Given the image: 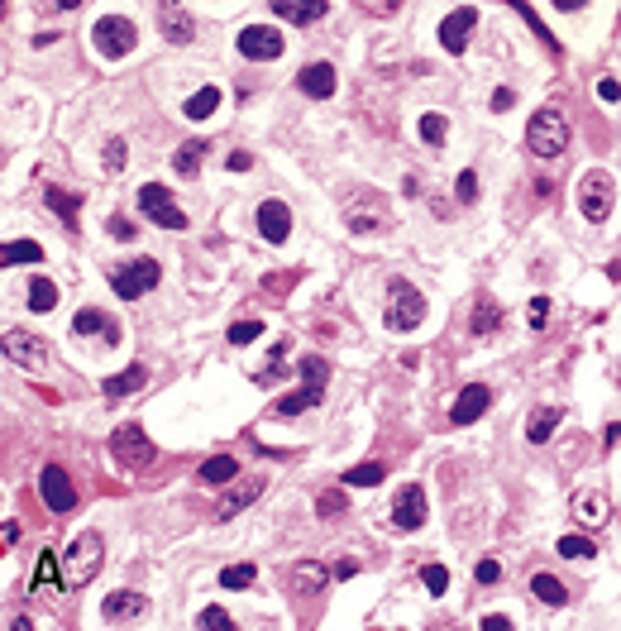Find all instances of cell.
Returning <instances> with one entry per match:
<instances>
[{
  "mask_svg": "<svg viewBox=\"0 0 621 631\" xmlns=\"http://www.w3.org/2000/svg\"><path fill=\"white\" fill-rule=\"evenodd\" d=\"M158 278H163L158 259H129V263H120V268H110V287H115L120 302H139L144 292L158 287Z\"/></svg>",
  "mask_w": 621,
  "mask_h": 631,
  "instance_id": "4",
  "label": "cell"
},
{
  "mask_svg": "<svg viewBox=\"0 0 621 631\" xmlns=\"http://www.w3.org/2000/svg\"><path fill=\"white\" fill-rule=\"evenodd\" d=\"M526 321H531V330H545V321H550V297H531Z\"/></svg>",
  "mask_w": 621,
  "mask_h": 631,
  "instance_id": "45",
  "label": "cell"
},
{
  "mask_svg": "<svg viewBox=\"0 0 621 631\" xmlns=\"http://www.w3.org/2000/svg\"><path fill=\"white\" fill-rule=\"evenodd\" d=\"M555 426H559L555 407H536V412H531V421H526V440H531V445H545V440L555 436Z\"/></svg>",
  "mask_w": 621,
  "mask_h": 631,
  "instance_id": "28",
  "label": "cell"
},
{
  "mask_svg": "<svg viewBox=\"0 0 621 631\" xmlns=\"http://www.w3.org/2000/svg\"><path fill=\"white\" fill-rule=\"evenodd\" d=\"M469 330L473 335H497V330H502V311H497L493 302H478L469 316Z\"/></svg>",
  "mask_w": 621,
  "mask_h": 631,
  "instance_id": "33",
  "label": "cell"
},
{
  "mask_svg": "<svg viewBox=\"0 0 621 631\" xmlns=\"http://www.w3.org/2000/svg\"><path fill=\"white\" fill-rule=\"evenodd\" d=\"M110 455L120 459V464H125V469H149L153 459V440L144 436V426H139V421H120V426H115V436H110Z\"/></svg>",
  "mask_w": 621,
  "mask_h": 631,
  "instance_id": "7",
  "label": "cell"
},
{
  "mask_svg": "<svg viewBox=\"0 0 621 631\" xmlns=\"http://www.w3.org/2000/svg\"><path fill=\"white\" fill-rule=\"evenodd\" d=\"M53 5H63V10H77V5H82V0H53Z\"/></svg>",
  "mask_w": 621,
  "mask_h": 631,
  "instance_id": "58",
  "label": "cell"
},
{
  "mask_svg": "<svg viewBox=\"0 0 621 631\" xmlns=\"http://www.w3.org/2000/svg\"><path fill=\"white\" fill-rule=\"evenodd\" d=\"M454 192H459V201H464V206H473V201H478V177H473V173H459Z\"/></svg>",
  "mask_w": 621,
  "mask_h": 631,
  "instance_id": "49",
  "label": "cell"
},
{
  "mask_svg": "<svg viewBox=\"0 0 621 631\" xmlns=\"http://www.w3.org/2000/svg\"><path fill=\"white\" fill-rule=\"evenodd\" d=\"M201 158H206V139H187L182 149L172 153V173H177V177H196V173H201Z\"/></svg>",
  "mask_w": 621,
  "mask_h": 631,
  "instance_id": "24",
  "label": "cell"
},
{
  "mask_svg": "<svg viewBox=\"0 0 621 631\" xmlns=\"http://www.w3.org/2000/svg\"><path fill=\"white\" fill-rule=\"evenodd\" d=\"M445 134H450L445 115H440V110H426V115H421V139H426V144H445Z\"/></svg>",
  "mask_w": 621,
  "mask_h": 631,
  "instance_id": "38",
  "label": "cell"
},
{
  "mask_svg": "<svg viewBox=\"0 0 621 631\" xmlns=\"http://www.w3.org/2000/svg\"><path fill=\"white\" fill-rule=\"evenodd\" d=\"M387 469L383 464H354V469H344V483H354V488H373V483H383Z\"/></svg>",
  "mask_w": 621,
  "mask_h": 631,
  "instance_id": "37",
  "label": "cell"
},
{
  "mask_svg": "<svg viewBox=\"0 0 621 631\" xmlns=\"http://www.w3.org/2000/svg\"><path fill=\"white\" fill-rule=\"evenodd\" d=\"M53 579H63V574H58V560H53V555H39V574H34V588L53 584Z\"/></svg>",
  "mask_w": 621,
  "mask_h": 631,
  "instance_id": "48",
  "label": "cell"
},
{
  "mask_svg": "<svg viewBox=\"0 0 621 631\" xmlns=\"http://www.w3.org/2000/svg\"><path fill=\"white\" fill-rule=\"evenodd\" d=\"M125 158H129L125 139H110V144H106V168H110V173H120V168H125Z\"/></svg>",
  "mask_w": 621,
  "mask_h": 631,
  "instance_id": "46",
  "label": "cell"
},
{
  "mask_svg": "<svg viewBox=\"0 0 621 631\" xmlns=\"http://www.w3.org/2000/svg\"><path fill=\"white\" fill-rule=\"evenodd\" d=\"M392 522L402 526V531H421L426 526V488L421 483H407L397 502H392Z\"/></svg>",
  "mask_w": 621,
  "mask_h": 631,
  "instance_id": "12",
  "label": "cell"
},
{
  "mask_svg": "<svg viewBox=\"0 0 621 631\" xmlns=\"http://www.w3.org/2000/svg\"><path fill=\"white\" fill-rule=\"evenodd\" d=\"M354 574H359L354 560H335V579H354Z\"/></svg>",
  "mask_w": 621,
  "mask_h": 631,
  "instance_id": "53",
  "label": "cell"
},
{
  "mask_svg": "<svg viewBox=\"0 0 621 631\" xmlns=\"http://www.w3.org/2000/svg\"><path fill=\"white\" fill-rule=\"evenodd\" d=\"M287 345H292V340H282V345H273V359H268V369H258V373H254V383H263V388H268V383H278L282 364H287Z\"/></svg>",
  "mask_w": 621,
  "mask_h": 631,
  "instance_id": "39",
  "label": "cell"
},
{
  "mask_svg": "<svg viewBox=\"0 0 621 631\" xmlns=\"http://www.w3.org/2000/svg\"><path fill=\"white\" fill-rule=\"evenodd\" d=\"M297 87L311 96V101H330L335 96V87H340V72L330 63H306L301 67V77H297Z\"/></svg>",
  "mask_w": 621,
  "mask_h": 631,
  "instance_id": "17",
  "label": "cell"
},
{
  "mask_svg": "<svg viewBox=\"0 0 621 631\" xmlns=\"http://www.w3.org/2000/svg\"><path fill=\"white\" fill-rule=\"evenodd\" d=\"M526 149L536 158H559L569 149V115L555 106H540L531 115V125H526Z\"/></svg>",
  "mask_w": 621,
  "mask_h": 631,
  "instance_id": "1",
  "label": "cell"
},
{
  "mask_svg": "<svg viewBox=\"0 0 621 631\" xmlns=\"http://www.w3.org/2000/svg\"><path fill=\"white\" fill-rule=\"evenodd\" d=\"M473 579H478L483 588H493L497 579H502V565H497V560H478V569H473Z\"/></svg>",
  "mask_w": 621,
  "mask_h": 631,
  "instance_id": "47",
  "label": "cell"
},
{
  "mask_svg": "<svg viewBox=\"0 0 621 631\" xmlns=\"http://www.w3.org/2000/svg\"><path fill=\"white\" fill-rule=\"evenodd\" d=\"M144 383H149V369H144V364H129L125 373L106 378V397H129V392H139Z\"/></svg>",
  "mask_w": 621,
  "mask_h": 631,
  "instance_id": "25",
  "label": "cell"
},
{
  "mask_svg": "<svg viewBox=\"0 0 621 631\" xmlns=\"http://www.w3.org/2000/svg\"><path fill=\"white\" fill-rule=\"evenodd\" d=\"M258 235L268 244H287V235H292V206L287 201H263L258 206Z\"/></svg>",
  "mask_w": 621,
  "mask_h": 631,
  "instance_id": "16",
  "label": "cell"
},
{
  "mask_svg": "<svg viewBox=\"0 0 621 631\" xmlns=\"http://www.w3.org/2000/svg\"><path fill=\"white\" fill-rule=\"evenodd\" d=\"M258 335H263V321H235V326H230V345H254Z\"/></svg>",
  "mask_w": 621,
  "mask_h": 631,
  "instance_id": "44",
  "label": "cell"
},
{
  "mask_svg": "<svg viewBox=\"0 0 621 631\" xmlns=\"http://www.w3.org/2000/svg\"><path fill=\"white\" fill-rule=\"evenodd\" d=\"M488 402H493V388L488 383H469V388L454 397V407H450V426H473L478 416L488 412Z\"/></svg>",
  "mask_w": 621,
  "mask_h": 631,
  "instance_id": "14",
  "label": "cell"
},
{
  "mask_svg": "<svg viewBox=\"0 0 621 631\" xmlns=\"http://www.w3.org/2000/svg\"><path fill=\"white\" fill-rule=\"evenodd\" d=\"M196 627L201 631H235V617H230L225 608H206L201 617H196Z\"/></svg>",
  "mask_w": 621,
  "mask_h": 631,
  "instance_id": "41",
  "label": "cell"
},
{
  "mask_svg": "<svg viewBox=\"0 0 621 631\" xmlns=\"http://www.w3.org/2000/svg\"><path fill=\"white\" fill-rule=\"evenodd\" d=\"M512 101H516V96H512V91H507V87H502V91H497V96H493V110H512Z\"/></svg>",
  "mask_w": 621,
  "mask_h": 631,
  "instance_id": "54",
  "label": "cell"
},
{
  "mask_svg": "<svg viewBox=\"0 0 621 631\" xmlns=\"http://www.w3.org/2000/svg\"><path fill=\"white\" fill-rule=\"evenodd\" d=\"M196 474H201V483H230V479L239 474V459H230V455H215V459H206V464H201Z\"/></svg>",
  "mask_w": 621,
  "mask_h": 631,
  "instance_id": "31",
  "label": "cell"
},
{
  "mask_svg": "<svg viewBox=\"0 0 621 631\" xmlns=\"http://www.w3.org/2000/svg\"><path fill=\"white\" fill-rule=\"evenodd\" d=\"M321 402H325V383L306 378V388L287 392V397H278V402H273V416H301V412H311V407H321Z\"/></svg>",
  "mask_w": 621,
  "mask_h": 631,
  "instance_id": "19",
  "label": "cell"
},
{
  "mask_svg": "<svg viewBox=\"0 0 621 631\" xmlns=\"http://www.w3.org/2000/svg\"><path fill=\"white\" fill-rule=\"evenodd\" d=\"M330 574H335V569L316 565V560H301V565L287 569V593H292V598H316V593L330 584Z\"/></svg>",
  "mask_w": 621,
  "mask_h": 631,
  "instance_id": "15",
  "label": "cell"
},
{
  "mask_svg": "<svg viewBox=\"0 0 621 631\" xmlns=\"http://www.w3.org/2000/svg\"><path fill=\"white\" fill-rule=\"evenodd\" d=\"M220 101H225V96H220V87H201L196 96H187L182 115H187V120H211L215 110H220Z\"/></svg>",
  "mask_w": 621,
  "mask_h": 631,
  "instance_id": "26",
  "label": "cell"
},
{
  "mask_svg": "<svg viewBox=\"0 0 621 631\" xmlns=\"http://www.w3.org/2000/svg\"><path fill=\"white\" fill-rule=\"evenodd\" d=\"M344 507H349V502H344V488H325L321 498H316V517H325V522H330V517H340Z\"/></svg>",
  "mask_w": 621,
  "mask_h": 631,
  "instance_id": "40",
  "label": "cell"
},
{
  "mask_svg": "<svg viewBox=\"0 0 621 631\" xmlns=\"http://www.w3.org/2000/svg\"><path fill=\"white\" fill-rule=\"evenodd\" d=\"M383 321H387V330H397V335L416 330L421 321H426V297H421L411 283L392 278V283H387V311H383Z\"/></svg>",
  "mask_w": 621,
  "mask_h": 631,
  "instance_id": "3",
  "label": "cell"
},
{
  "mask_svg": "<svg viewBox=\"0 0 621 631\" xmlns=\"http://www.w3.org/2000/svg\"><path fill=\"white\" fill-rule=\"evenodd\" d=\"M91 44H96L101 58H129L139 48V29L125 15H101V20L91 24Z\"/></svg>",
  "mask_w": 621,
  "mask_h": 631,
  "instance_id": "5",
  "label": "cell"
},
{
  "mask_svg": "<svg viewBox=\"0 0 621 631\" xmlns=\"http://www.w3.org/2000/svg\"><path fill=\"white\" fill-rule=\"evenodd\" d=\"M110 235H115V240H134L139 230H134V225H129L125 216H110Z\"/></svg>",
  "mask_w": 621,
  "mask_h": 631,
  "instance_id": "50",
  "label": "cell"
},
{
  "mask_svg": "<svg viewBox=\"0 0 621 631\" xmlns=\"http://www.w3.org/2000/svg\"><path fill=\"white\" fill-rule=\"evenodd\" d=\"M139 211L149 220H158L163 230H187V216H182V206L172 201V192L163 182H144L139 187Z\"/></svg>",
  "mask_w": 621,
  "mask_h": 631,
  "instance_id": "8",
  "label": "cell"
},
{
  "mask_svg": "<svg viewBox=\"0 0 621 631\" xmlns=\"http://www.w3.org/2000/svg\"><path fill=\"white\" fill-rule=\"evenodd\" d=\"M268 5H273L278 20H292V24H316L330 10V0H268Z\"/></svg>",
  "mask_w": 621,
  "mask_h": 631,
  "instance_id": "20",
  "label": "cell"
},
{
  "mask_svg": "<svg viewBox=\"0 0 621 631\" xmlns=\"http://www.w3.org/2000/svg\"><path fill=\"white\" fill-rule=\"evenodd\" d=\"M101 560H106V541L96 531H86L63 550V584L67 588H86L96 574H101Z\"/></svg>",
  "mask_w": 621,
  "mask_h": 631,
  "instance_id": "2",
  "label": "cell"
},
{
  "mask_svg": "<svg viewBox=\"0 0 621 631\" xmlns=\"http://www.w3.org/2000/svg\"><path fill=\"white\" fill-rule=\"evenodd\" d=\"M39 493H43V507H48V512H58V517L77 507V488H72V479L63 474V464H48V469H43Z\"/></svg>",
  "mask_w": 621,
  "mask_h": 631,
  "instance_id": "10",
  "label": "cell"
},
{
  "mask_svg": "<svg viewBox=\"0 0 621 631\" xmlns=\"http://www.w3.org/2000/svg\"><path fill=\"white\" fill-rule=\"evenodd\" d=\"M254 579H258L254 565H230V569H220V584H225V588H249Z\"/></svg>",
  "mask_w": 621,
  "mask_h": 631,
  "instance_id": "42",
  "label": "cell"
},
{
  "mask_svg": "<svg viewBox=\"0 0 621 631\" xmlns=\"http://www.w3.org/2000/svg\"><path fill=\"white\" fill-rule=\"evenodd\" d=\"M43 196H48V206H53V211L63 216L67 230H77V211H82V196H77V192H63V187H48Z\"/></svg>",
  "mask_w": 621,
  "mask_h": 631,
  "instance_id": "29",
  "label": "cell"
},
{
  "mask_svg": "<svg viewBox=\"0 0 621 631\" xmlns=\"http://www.w3.org/2000/svg\"><path fill=\"white\" fill-rule=\"evenodd\" d=\"M15 541H20V526L5 522V531H0V545H15Z\"/></svg>",
  "mask_w": 621,
  "mask_h": 631,
  "instance_id": "56",
  "label": "cell"
},
{
  "mask_svg": "<svg viewBox=\"0 0 621 631\" xmlns=\"http://www.w3.org/2000/svg\"><path fill=\"white\" fill-rule=\"evenodd\" d=\"M569 507H574V517H579L583 526H602V522H607V512H612L602 493H574V502H569Z\"/></svg>",
  "mask_w": 621,
  "mask_h": 631,
  "instance_id": "23",
  "label": "cell"
},
{
  "mask_svg": "<svg viewBox=\"0 0 621 631\" xmlns=\"http://www.w3.org/2000/svg\"><path fill=\"white\" fill-rule=\"evenodd\" d=\"M282 48H287V39H282L273 24H249V29H239V53H244L249 63H273V58H282Z\"/></svg>",
  "mask_w": 621,
  "mask_h": 631,
  "instance_id": "9",
  "label": "cell"
},
{
  "mask_svg": "<svg viewBox=\"0 0 621 631\" xmlns=\"http://www.w3.org/2000/svg\"><path fill=\"white\" fill-rule=\"evenodd\" d=\"M507 5H512L516 15H521V20H526L531 29H536V39H545V48H550V53H559V58H564V48H559V39L550 34V29H545V24H540V15L531 10V5H526V0H507Z\"/></svg>",
  "mask_w": 621,
  "mask_h": 631,
  "instance_id": "34",
  "label": "cell"
},
{
  "mask_svg": "<svg viewBox=\"0 0 621 631\" xmlns=\"http://www.w3.org/2000/svg\"><path fill=\"white\" fill-rule=\"evenodd\" d=\"M58 306V287H53V278H34L29 283V311H53Z\"/></svg>",
  "mask_w": 621,
  "mask_h": 631,
  "instance_id": "35",
  "label": "cell"
},
{
  "mask_svg": "<svg viewBox=\"0 0 621 631\" xmlns=\"http://www.w3.org/2000/svg\"><path fill=\"white\" fill-rule=\"evenodd\" d=\"M0 263L5 268H15V263H43V249L34 240H10L0 249Z\"/></svg>",
  "mask_w": 621,
  "mask_h": 631,
  "instance_id": "30",
  "label": "cell"
},
{
  "mask_svg": "<svg viewBox=\"0 0 621 631\" xmlns=\"http://www.w3.org/2000/svg\"><path fill=\"white\" fill-rule=\"evenodd\" d=\"M612 201H617V182H612V173H607V168H588V173H583V182H579L583 220L602 225V220L612 216Z\"/></svg>",
  "mask_w": 621,
  "mask_h": 631,
  "instance_id": "6",
  "label": "cell"
},
{
  "mask_svg": "<svg viewBox=\"0 0 621 631\" xmlns=\"http://www.w3.org/2000/svg\"><path fill=\"white\" fill-rule=\"evenodd\" d=\"M5 359L20 364V369H29V373L48 369V349H43V340L39 335H24V330H10V335H5Z\"/></svg>",
  "mask_w": 621,
  "mask_h": 631,
  "instance_id": "11",
  "label": "cell"
},
{
  "mask_svg": "<svg viewBox=\"0 0 621 631\" xmlns=\"http://www.w3.org/2000/svg\"><path fill=\"white\" fill-rule=\"evenodd\" d=\"M258 493H263V479L239 483L235 493H230V498H225V502H220V507H215V522H230L235 512H244V507H254V502H258Z\"/></svg>",
  "mask_w": 621,
  "mask_h": 631,
  "instance_id": "22",
  "label": "cell"
},
{
  "mask_svg": "<svg viewBox=\"0 0 621 631\" xmlns=\"http://www.w3.org/2000/svg\"><path fill=\"white\" fill-rule=\"evenodd\" d=\"M531 593H536L545 608H564L569 603V588L559 584L555 574H531Z\"/></svg>",
  "mask_w": 621,
  "mask_h": 631,
  "instance_id": "27",
  "label": "cell"
},
{
  "mask_svg": "<svg viewBox=\"0 0 621 631\" xmlns=\"http://www.w3.org/2000/svg\"><path fill=\"white\" fill-rule=\"evenodd\" d=\"M598 96H602V101H621V82L602 77V82H598Z\"/></svg>",
  "mask_w": 621,
  "mask_h": 631,
  "instance_id": "51",
  "label": "cell"
},
{
  "mask_svg": "<svg viewBox=\"0 0 621 631\" xmlns=\"http://www.w3.org/2000/svg\"><path fill=\"white\" fill-rule=\"evenodd\" d=\"M473 24H478V10H473V5H459V10H450V15L440 20V44H445V53H464V48H469Z\"/></svg>",
  "mask_w": 621,
  "mask_h": 631,
  "instance_id": "13",
  "label": "cell"
},
{
  "mask_svg": "<svg viewBox=\"0 0 621 631\" xmlns=\"http://www.w3.org/2000/svg\"><path fill=\"white\" fill-rule=\"evenodd\" d=\"M550 5H555V10H583L588 0H550Z\"/></svg>",
  "mask_w": 621,
  "mask_h": 631,
  "instance_id": "57",
  "label": "cell"
},
{
  "mask_svg": "<svg viewBox=\"0 0 621 631\" xmlns=\"http://www.w3.org/2000/svg\"><path fill=\"white\" fill-rule=\"evenodd\" d=\"M72 330H77V335H96V330H101L106 340H120V330L110 326V321L101 316V311H91V306H86V311H77V321H72Z\"/></svg>",
  "mask_w": 621,
  "mask_h": 631,
  "instance_id": "32",
  "label": "cell"
},
{
  "mask_svg": "<svg viewBox=\"0 0 621 631\" xmlns=\"http://www.w3.org/2000/svg\"><path fill=\"white\" fill-rule=\"evenodd\" d=\"M559 555L564 560H593L598 555V541H588V536H559Z\"/></svg>",
  "mask_w": 621,
  "mask_h": 631,
  "instance_id": "36",
  "label": "cell"
},
{
  "mask_svg": "<svg viewBox=\"0 0 621 631\" xmlns=\"http://www.w3.org/2000/svg\"><path fill=\"white\" fill-rule=\"evenodd\" d=\"M483 631H512V622L507 617H483Z\"/></svg>",
  "mask_w": 621,
  "mask_h": 631,
  "instance_id": "55",
  "label": "cell"
},
{
  "mask_svg": "<svg viewBox=\"0 0 621 631\" xmlns=\"http://www.w3.org/2000/svg\"><path fill=\"white\" fill-rule=\"evenodd\" d=\"M101 612H106V622H134L139 612H149V603H144L139 593L120 588V593H110L106 603H101Z\"/></svg>",
  "mask_w": 621,
  "mask_h": 631,
  "instance_id": "21",
  "label": "cell"
},
{
  "mask_svg": "<svg viewBox=\"0 0 621 631\" xmlns=\"http://www.w3.org/2000/svg\"><path fill=\"white\" fill-rule=\"evenodd\" d=\"M158 24H163V39H172V44H192L196 20L177 5V0H158Z\"/></svg>",
  "mask_w": 621,
  "mask_h": 631,
  "instance_id": "18",
  "label": "cell"
},
{
  "mask_svg": "<svg viewBox=\"0 0 621 631\" xmlns=\"http://www.w3.org/2000/svg\"><path fill=\"white\" fill-rule=\"evenodd\" d=\"M249 168H254V158H249L244 149H235V153H230V173H249Z\"/></svg>",
  "mask_w": 621,
  "mask_h": 631,
  "instance_id": "52",
  "label": "cell"
},
{
  "mask_svg": "<svg viewBox=\"0 0 621 631\" xmlns=\"http://www.w3.org/2000/svg\"><path fill=\"white\" fill-rule=\"evenodd\" d=\"M421 584H426V593L440 598V593L450 588V569H445V565H426V569H421Z\"/></svg>",
  "mask_w": 621,
  "mask_h": 631,
  "instance_id": "43",
  "label": "cell"
}]
</instances>
